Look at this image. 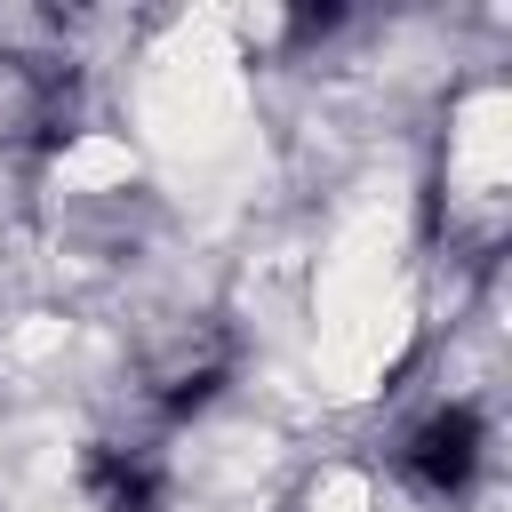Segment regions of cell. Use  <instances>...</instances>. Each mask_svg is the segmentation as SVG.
<instances>
[{
  "instance_id": "obj_1",
  "label": "cell",
  "mask_w": 512,
  "mask_h": 512,
  "mask_svg": "<svg viewBox=\"0 0 512 512\" xmlns=\"http://www.w3.org/2000/svg\"><path fill=\"white\" fill-rule=\"evenodd\" d=\"M400 464H408V480L432 488V496L472 488V472H480V416H472V408H440V416H424V424L408 432Z\"/></svg>"
},
{
  "instance_id": "obj_2",
  "label": "cell",
  "mask_w": 512,
  "mask_h": 512,
  "mask_svg": "<svg viewBox=\"0 0 512 512\" xmlns=\"http://www.w3.org/2000/svg\"><path fill=\"white\" fill-rule=\"evenodd\" d=\"M224 368H232V336H224V328H192L184 344H168V352L152 360V392H160L168 416H184V408L216 400Z\"/></svg>"
},
{
  "instance_id": "obj_3",
  "label": "cell",
  "mask_w": 512,
  "mask_h": 512,
  "mask_svg": "<svg viewBox=\"0 0 512 512\" xmlns=\"http://www.w3.org/2000/svg\"><path fill=\"white\" fill-rule=\"evenodd\" d=\"M88 496L96 512H160V464L144 448H88Z\"/></svg>"
}]
</instances>
